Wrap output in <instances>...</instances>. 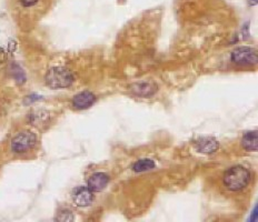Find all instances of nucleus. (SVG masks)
Segmentation results:
<instances>
[{
	"label": "nucleus",
	"instance_id": "nucleus-9",
	"mask_svg": "<svg viewBox=\"0 0 258 222\" xmlns=\"http://www.w3.org/2000/svg\"><path fill=\"white\" fill-rule=\"evenodd\" d=\"M219 148V143L215 138H202L196 143V149L201 154H214Z\"/></svg>",
	"mask_w": 258,
	"mask_h": 222
},
{
	"label": "nucleus",
	"instance_id": "nucleus-7",
	"mask_svg": "<svg viewBox=\"0 0 258 222\" xmlns=\"http://www.w3.org/2000/svg\"><path fill=\"white\" fill-rule=\"evenodd\" d=\"M96 97L90 91H82L72 98V106L78 110L88 109L95 104Z\"/></svg>",
	"mask_w": 258,
	"mask_h": 222
},
{
	"label": "nucleus",
	"instance_id": "nucleus-8",
	"mask_svg": "<svg viewBox=\"0 0 258 222\" xmlns=\"http://www.w3.org/2000/svg\"><path fill=\"white\" fill-rule=\"evenodd\" d=\"M108 183L109 177L104 172H96L91 174L88 179V188L93 192L103 191Z\"/></svg>",
	"mask_w": 258,
	"mask_h": 222
},
{
	"label": "nucleus",
	"instance_id": "nucleus-6",
	"mask_svg": "<svg viewBox=\"0 0 258 222\" xmlns=\"http://www.w3.org/2000/svg\"><path fill=\"white\" fill-rule=\"evenodd\" d=\"M130 90L133 95L139 97H150L156 94L157 91V85L154 81L146 80L136 82L130 86Z\"/></svg>",
	"mask_w": 258,
	"mask_h": 222
},
{
	"label": "nucleus",
	"instance_id": "nucleus-12",
	"mask_svg": "<svg viewBox=\"0 0 258 222\" xmlns=\"http://www.w3.org/2000/svg\"><path fill=\"white\" fill-rule=\"evenodd\" d=\"M72 219H73L72 214L68 210H64V211L61 212L58 217V220H62V221H71Z\"/></svg>",
	"mask_w": 258,
	"mask_h": 222
},
{
	"label": "nucleus",
	"instance_id": "nucleus-5",
	"mask_svg": "<svg viewBox=\"0 0 258 222\" xmlns=\"http://www.w3.org/2000/svg\"><path fill=\"white\" fill-rule=\"evenodd\" d=\"M72 200L78 207H88L94 201V192L88 187H79L73 192Z\"/></svg>",
	"mask_w": 258,
	"mask_h": 222
},
{
	"label": "nucleus",
	"instance_id": "nucleus-4",
	"mask_svg": "<svg viewBox=\"0 0 258 222\" xmlns=\"http://www.w3.org/2000/svg\"><path fill=\"white\" fill-rule=\"evenodd\" d=\"M232 61L241 66H251L257 63V53L254 48L238 47L234 50L230 56Z\"/></svg>",
	"mask_w": 258,
	"mask_h": 222
},
{
	"label": "nucleus",
	"instance_id": "nucleus-1",
	"mask_svg": "<svg viewBox=\"0 0 258 222\" xmlns=\"http://www.w3.org/2000/svg\"><path fill=\"white\" fill-rule=\"evenodd\" d=\"M250 180V170L243 166H232L226 171L224 175V184L232 191H239L247 187Z\"/></svg>",
	"mask_w": 258,
	"mask_h": 222
},
{
	"label": "nucleus",
	"instance_id": "nucleus-13",
	"mask_svg": "<svg viewBox=\"0 0 258 222\" xmlns=\"http://www.w3.org/2000/svg\"><path fill=\"white\" fill-rule=\"evenodd\" d=\"M19 1L24 7H31L35 6V4L38 2V0H19Z\"/></svg>",
	"mask_w": 258,
	"mask_h": 222
},
{
	"label": "nucleus",
	"instance_id": "nucleus-3",
	"mask_svg": "<svg viewBox=\"0 0 258 222\" xmlns=\"http://www.w3.org/2000/svg\"><path fill=\"white\" fill-rule=\"evenodd\" d=\"M37 137L31 131H22L12 139L11 149L16 154H25L36 146Z\"/></svg>",
	"mask_w": 258,
	"mask_h": 222
},
{
	"label": "nucleus",
	"instance_id": "nucleus-2",
	"mask_svg": "<svg viewBox=\"0 0 258 222\" xmlns=\"http://www.w3.org/2000/svg\"><path fill=\"white\" fill-rule=\"evenodd\" d=\"M46 83L52 89H64V88L70 87L75 78L72 72L67 68L64 67H54L49 69L45 77Z\"/></svg>",
	"mask_w": 258,
	"mask_h": 222
},
{
	"label": "nucleus",
	"instance_id": "nucleus-10",
	"mask_svg": "<svg viewBox=\"0 0 258 222\" xmlns=\"http://www.w3.org/2000/svg\"><path fill=\"white\" fill-rule=\"evenodd\" d=\"M242 145L247 151H257L258 149V135L257 131L246 132L242 139Z\"/></svg>",
	"mask_w": 258,
	"mask_h": 222
},
{
	"label": "nucleus",
	"instance_id": "nucleus-11",
	"mask_svg": "<svg viewBox=\"0 0 258 222\" xmlns=\"http://www.w3.org/2000/svg\"><path fill=\"white\" fill-rule=\"evenodd\" d=\"M155 166H156V164L151 159H141L133 164L132 170L135 171V172H144V171L154 169Z\"/></svg>",
	"mask_w": 258,
	"mask_h": 222
},
{
	"label": "nucleus",
	"instance_id": "nucleus-14",
	"mask_svg": "<svg viewBox=\"0 0 258 222\" xmlns=\"http://www.w3.org/2000/svg\"><path fill=\"white\" fill-rule=\"evenodd\" d=\"M4 60H6V54H4L3 50L0 48V64L3 63Z\"/></svg>",
	"mask_w": 258,
	"mask_h": 222
}]
</instances>
